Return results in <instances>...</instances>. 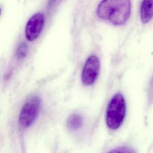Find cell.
Wrapping results in <instances>:
<instances>
[{
    "mask_svg": "<svg viewBox=\"0 0 153 153\" xmlns=\"http://www.w3.org/2000/svg\"><path fill=\"white\" fill-rule=\"evenodd\" d=\"M131 11L130 0H102L97 8V14L102 19L114 25L124 24Z\"/></svg>",
    "mask_w": 153,
    "mask_h": 153,
    "instance_id": "6da1fadb",
    "label": "cell"
},
{
    "mask_svg": "<svg viewBox=\"0 0 153 153\" xmlns=\"http://www.w3.org/2000/svg\"><path fill=\"white\" fill-rule=\"evenodd\" d=\"M126 111V105L123 95L120 93L115 94L106 108L105 120L107 126L112 130L119 128L124 120Z\"/></svg>",
    "mask_w": 153,
    "mask_h": 153,
    "instance_id": "7a4b0ae2",
    "label": "cell"
},
{
    "mask_svg": "<svg viewBox=\"0 0 153 153\" xmlns=\"http://www.w3.org/2000/svg\"><path fill=\"white\" fill-rule=\"evenodd\" d=\"M41 100L38 96L31 97L23 106L19 117V124L22 128L29 127L39 113Z\"/></svg>",
    "mask_w": 153,
    "mask_h": 153,
    "instance_id": "3957f363",
    "label": "cell"
},
{
    "mask_svg": "<svg viewBox=\"0 0 153 153\" xmlns=\"http://www.w3.org/2000/svg\"><path fill=\"white\" fill-rule=\"evenodd\" d=\"M100 71V61L95 55H91L87 59L81 73V80L85 85L93 84Z\"/></svg>",
    "mask_w": 153,
    "mask_h": 153,
    "instance_id": "277c9868",
    "label": "cell"
},
{
    "mask_svg": "<svg viewBox=\"0 0 153 153\" xmlns=\"http://www.w3.org/2000/svg\"><path fill=\"white\" fill-rule=\"evenodd\" d=\"M44 22V16L41 13L35 14L29 19L25 27V35L28 41L37 39L42 30Z\"/></svg>",
    "mask_w": 153,
    "mask_h": 153,
    "instance_id": "5b68a950",
    "label": "cell"
},
{
    "mask_svg": "<svg viewBox=\"0 0 153 153\" xmlns=\"http://www.w3.org/2000/svg\"><path fill=\"white\" fill-rule=\"evenodd\" d=\"M140 20L143 23H148L153 17V0H143L140 10Z\"/></svg>",
    "mask_w": 153,
    "mask_h": 153,
    "instance_id": "8992f818",
    "label": "cell"
},
{
    "mask_svg": "<svg viewBox=\"0 0 153 153\" xmlns=\"http://www.w3.org/2000/svg\"><path fill=\"white\" fill-rule=\"evenodd\" d=\"M82 124V118L77 114L71 115L67 119L66 125L69 129L71 130H76L79 129Z\"/></svg>",
    "mask_w": 153,
    "mask_h": 153,
    "instance_id": "52a82bcc",
    "label": "cell"
},
{
    "mask_svg": "<svg viewBox=\"0 0 153 153\" xmlns=\"http://www.w3.org/2000/svg\"><path fill=\"white\" fill-rule=\"evenodd\" d=\"M27 51V46L26 43L22 42L17 49V56L19 58L22 59L26 55Z\"/></svg>",
    "mask_w": 153,
    "mask_h": 153,
    "instance_id": "ba28073f",
    "label": "cell"
}]
</instances>
